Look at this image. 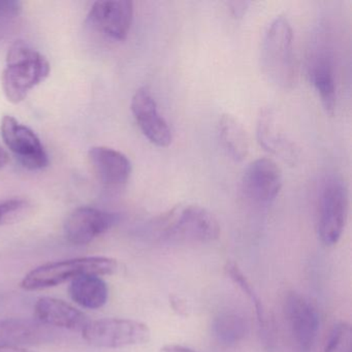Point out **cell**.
Masks as SVG:
<instances>
[{"label":"cell","mask_w":352,"mask_h":352,"mask_svg":"<svg viewBox=\"0 0 352 352\" xmlns=\"http://www.w3.org/2000/svg\"><path fill=\"white\" fill-rule=\"evenodd\" d=\"M55 333L36 319H0V345L24 347L49 343Z\"/></svg>","instance_id":"13"},{"label":"cell","mask_w":352,"mask_h":352,"mask_svg":"<svg viewBox=\"0 0 352 352\" xmlns=\"http://www.w3.org/2000/svg\"><path fill=\"white\" fill-rule=\"evenodd\" d=\"M310 59L311 82L320 98L323 110L327 114L333 115L337 106V94L331 52L329 48L320 45L316 47Z\"/></svg>","instance_id":"16"},{"label":"cell","mask_w":352,"mask_h":352,"mask_svg":"<svg viewBox=\"0 0 352 352\" xmlns=\"http://www.w3.org/2000/svg\"><path fill=\"white\" fill-rule=\"evenodd\" d=\"M69 294L76 304L96 310L106 305L109 288L100 276L85 275L72 280Z\"/></svg>","instance_id":"18"},{"label":"cell","mask_w":352,"mask_h":352,"mask_svg":"<svg viewBox=\"0 0 352 352\" xmlns=\"http://www.w3.org/2000/svg\"><path fill=\"white\" fill-rule=\"evenodd\" d=\"M230 7H232V12H234V15L241 16L245 12V9H246V3H230Z\"/></svg>","instance_id":"25"},{"label":"cell","mask_w":352,"mask_h":352,"mask_svg":"<svg viewBox=\"0 0 352 352\" xmlns=\"http://www.w3.org/2000/svg\"><path fill=\"white\" fill-rule=\"evenodd\" d=\"M324 352H352V329L349 323L340 322L335 325Z\"/></svg>","instance_id":"22"},{"label":"cell","mask_w":352,"mask_h":352,"mask_svg":"<svg viewBox=\"0 0 352 352\" xmlns=\"http://www.w3.org/2000/svg\"><path fill=\"white\" fill-rule=\"evenodd\" d=\"M83 339L98 348H124L147 343L151 331L145 323L133 319L104 318L89 321L82 329Z\"/></svg>","instance_id":"5"},{"label":"cell","mask_w":352,"mask_h":352,"mask_svg":"<svg viewBox=\"0 0 352 352\" xmlns=\"http://www.w3.org/2000/svg\"><path fill=\"white\" fill-rule=\"evenodd\" d=\"M284 312L296 345L302 351H309L314 345L319 331L316 308L305 296L290 292L284 302Z\"/></svg>","instance_id":"10"},{"label":"cell","mask_w":352,"mask_h":352,"mask_svg":"<svg viewBox=\"0 0 352 352\" xmlns=\"http://www.w3.org/2000/svg\"><path fill=\"white\" fill-rule=\"evenodd\" d=\"M148 232L166 242L209 243L218 239L220 226L215 216L197 205H180L154 218Z\"/></svg>","instance_id":"1"},{"label":"cell","mask_w":352,"mask_h":352,"mask_svg":"<svg viewBox=\"0 0 352 352\" xmlns=\"http://www.w3.org/2000/svg\"><path fill=\"white\" fill-rule=\"evenodd\" d=\"M226 271L228 275L230 276V279H232L234 283L238 284L241 290H242V292L248 296L249 300L252 302L253 306H254L255 310H256L259 323L263 324V323H265V312H263V305H261L258 296H256L254 290H253L250 282L247 280L246 276L239 269L238 265L232 263V261L226 263Z\"/></svg>","instance_id":"21"},{"label":"cell","mask_w":352,"mask_h":352,"mask_svg":"<svg viewBox=\"0 0 352 352\" xmlns=\"http://www.w3.org/2000/svg\"><path fill=\"white\" fill-rule=\"evenodd\" d=\"M348 213V192L341 179H327L319 201L318 234L327 246L337 244L343 234Z\"/></svg>","instance_id":"6"},{"label":"cell","mask_w":352,"mask_h":352,"mask_svg":"<svg viewBox=\"0 0 352 352\" xmlns=\"http://www.w3.org/2000/svg\"><path fill=\"white\" fill-rule=\"evenodd\" d=\"M22 6L19 1L0 0V38H3L9 24L21 13Z\"/></svg>","instance_id":"24"},{"label":"cell","mask_w":352,"mask_h":352,"mask_svg":"<svg viewBox=\"0 0 352 352\" xmlns=\"http://www.w3.org/2000/svg\"><path fill=\"white\" fill-rule=\"evenodd\" d=\"M49 74L50 63L46 57L24 41H17L9 49L3 74L6 96L13 104H19Z\"/></svg>","instance_id":"2"},{"label":"cell","mask_w":352,"mask_h":352,"mask_svg":"<svg viewBox=\"0 0 352 352\" xmlns=\"http://www.w3.org/2000/svg\"><path fill=\"white\" fill-rule=\"evenodd\" d=\"M117 216L91 207L74 210L65 222L67 240L74 245H86L108 232L116 223Z\"/></svg>","instance_id":"11"},{"label":"cell","mask_w":352,"mask_h":352,"mask_svg":"<svg viewBox=\"0 0 352 352\" xmlns=\"http://www.w3.org/2000/svg\"><path fill=\"white\" fill-rule=\"evenodd\" d=\"M118 270V263L106 256H86L45 263L30 271L21 281L25 290L53 287L69 280L85 275H113Z\"/></svg>","instance_id":"4"},{"label":"cell","mask_w":352,"mask_h":352,"mask_svg":"<svg viewBox=\"0 0 352 352\" xmlns=\"http://www.w3.org/2000/svg\"><path fill=\"white\" fill-rule=\"evenodd\" d=\"M283 184L281 168L270 158L251 162L241 180V192L248 203L265 207L275 201Z\"/></svg>","instance_id":"7"},{"label":"cell","mask_w":352,"mask_h":352,"mask_svg":"<svg viewBox=\"0 0 352 352\" xmlns=\"http://www.w3.org/2000/svg\"><path fill=\"white\" fill-rule=\"evenodd\" d=\"M212 331L220 345L230 347L244 339L248 331V324L242 315L224 312L214 319Z\"/></svg>","instance_id":"20"},{"label":"cell","mask_w":352,"mask_h":352,"mask_svg":"<svg viewBox=\"0 0 352 352\" xmlns=\"http://www.w3.org/2000/svg\"><path fill=\"white\" fill-rule=\"evenodd\" d=\"M0 352H34L23 347H13V346L0 345Z\"/></svg>","instance_id":"26"},{"label":"cell","mask_w":352,"mask_h":352,"mask_svg":"<svg viewBox=\"0 0 352 352\" xmlns=\"http://www.w3.org/2000/svg\"><path fill=\"white\" fill-rule=\"evenodd\" d=\"M34 317L47 327L81 331L89 319L82 311L58 298L44 296L34 304Z\"/></svg>","instance_id":"15"},{"label":"cell","mask_w":352,"mask_h":352,"mask_svg":"<svg viewBox=\"0 0 352 352\" xmlns=\"http://www.w3.org/2000/svg\"><path fill=\"white\" fill-rule=\"evenodd\" d=\"M275 112L272 109H263L257 120L256 135L259 145L270 153L279 156L288 164H296L298 151L294 143L286 137L279 126Z\"/></svg>","instance_id":"17"},{"label":"cell","mask_w":352,"mask_h":352,"mask_svg":"<svg viewBox=\"0 0 352 352\" xmlns=\"http://www.w3.org/2000/svg\"><path fill=\"white\" fill-rule=\"evenodd\" d=\"M28 208V203L25 199H10L0 201V226L17 221Z\"/></svg>","instance_id":"23"},{"label":"cell","mask_w":352,"mask_h":352,"mask_svg":"<svg viewBox=\"0 0 352 352\" xmlns=\"http://www.w3.org/2000/svg\"><path fill=\"white\" fill-rule=\"evenodd\" d=\"M131 112L143 135L157 147H168L172 143V131L164 117L160 116L157 104L151 92L141 87L133 94Z\"/></svg>","instance_id":"12"},{"label":"cell","mask_w":352,"mask_h":352,"mask_svg":"<svg viewBox=\"0 0 352 352\" xmlns=\"http://www.w3.org/2000/svg\"><path fill=\"white\" fill-rule=\"evenodd\" d=\"M133 18V3L129 0L96 1L88 15L94 30L114 41H124L129 36Z\"/></svg>","instance_id":"9"},{"label":"cell","mask_w":352,"mask_h":352,"mask_svg":"<svg viewBox=\"0 0 352 352\" xmlns=\"http://www.w3.org/2000/svg\"><path fill=\"white\" fill-rule=\"evenodd\" d=\"M8 162H9V154L0 146V170L8 164Z\"/></svg>","instance_id":"27"},{"label":"cell","mask_w":352,"mask_h":352,"mask_svg":"<svg viewBox=\"0 0 352 352\" xmlns=\"http://www.w3.org/2000/svg\"><path fill=\"white\" fill-rule=\"evenodd\" d=\"M88 160L94 174L106 186H122L131 177V164L129 158L112 148H91L88 152Z\"/></svg>","instance_id":"14"},{"label":"cell","mask_w":352,"mask_h":352,"mask_svg":"<svg viewBox=\"0 0 352 352\" xmlns=\"http://www.w3.org/2000/svg\"><path fill=\"white\" fill-rule=\"evenodd\" d=\"M8 149L28 170H42L49 164L48 155L38 135L12 116H5L0 125Z\"/></svg>","instance_id":"8"},{"label":"cell","mask_w":352,"mask_h":352,"mask_svg":"<svg viewBox=\"0 0 352 352\" xmlns=\"http://www.w3.org/2000/svg\"><path fill=\"white\" fill-rule=\"evenodd\" d=\"M261 65L267 79L282 89L296 81L294 32L287 18L279 16L270 24L261 45Z\"/></svg>","instance_id":"3"},{"label":"cell","mask_w":352,"mask_h":352,"mask_svg":"<svg viewBox=\"0 0 352 352\" xmlns=\"http://www.w3.org/2000/svg\"><path fill=\"white\" fill-rule=\"evenodd\" d=\"M220 141L226 153L236 162L248 156L249 139L246 131L232 115H222L218 123Z\"/></svg>","instance_id":"19"}]
</instances>
